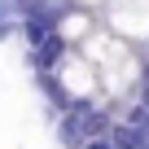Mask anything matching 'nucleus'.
Listing matches in <instances>:
<instances>
[{"label": "nucleus", "mask_w": 149, "mask_h": 149, "mask_svg": "<svg viewBox=\"0 0 149 149\" xmlns=\"http://www.w3.org/2000/svg\"><path fill=\"white\" fill-rule=\"evenodd\" d=\"M35 88H40V97L53 105V114L70 110V101H74V92H70L66 79H61V70H35Z\"/></svg>", "instance_id": "obj_1"}, {"label": "nucleus", "mask_w": 149, "mask_h": 149, "mask_svg": "<svg viewBox=\"0 0 149 149\" xmlns=\"http://www.w3.org/2000/svg\"><path fill=\"white\" fill-rule=\"evenodd\" d=\"M53 127H57V145H61V149H84V145H88V132H84L79 110H61V114L53 118Z\"/></svg>", "instance_id": "obj_2"}, {"label": "nucleus", "mask_w": 149, "mask_h": 149, "mask_svg": "<svg viewBox=\"0 0 149 149\" xmlns=\"http://www.w3.org/2000/svg\"><path fill=\"white\" fill-rule=\"evenodd\" d=\"M110 145H114V149H140V145H145V132H140L136 123H127V118H114Z\"/></svg>", "instance_id": "obj_3"}, {"label": "nucleus", "mask_w": 149, "mask_h": 149, "mask_svg": "<svg viewBox=\"0 0 149 149\" xmlns=\"http://www.w3.org/2000/svg\"><path fill=\"white\" fill-rule=\"evenodd\" d=\"M18 35H22V18H5V22H0V44H9Z\"/></svg>", "instance_id": "obj_4"}, {"label": "nucleus", "mask_w": 149, "mask_h": 149, "mask_svg": "<svg viewBox=\"0 0 149 149\" xmlns=\"http://www.w3.org/2000/svg\"><path fill=\"white\" fill-rule=\"evenodd\" d=\"M5 18H18V0H0V22Z\"/></svg>", "instance_id": "obj_5"}, {"label": "nucleus", "mask_w": 149, "mask_h": 149, "mask_svg": "<svg viewBox=\"0 0 149 149\" xmlns=\"http://www.w3.org/2000/svg\"><path fill=\"white\" fill-rule=\"evenodd\" d=\"M84 149H114V145H110V136H97V140H88Z\"/></svg>", "instance_id": "obj_6"}]
</instances>
